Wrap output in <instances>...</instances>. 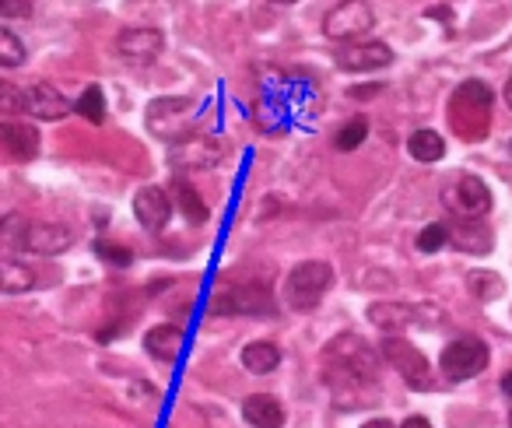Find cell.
Returning <instances> with one entry per match:
<instances>
[{"label":"cell","instance_id":"obj_1","mask_svg":"<svg viewBox=\"0 0 512 428\" xmlns=\"http://www.w3.org/2000/svg\"><path fill=\"white\" fill-rule=\"evenodd\" d=\"M323 369H327V383L334 386V397L344 390L362 393L365 386H376L379 355L355 334L334 337L330 348L323 351Z\"/></svg>","mask_w":512,"mask_h":428},{"label":"cell","instance_id":"obj_2","mask_svg":"<svg viewBox=\"0 0 512 428\" xmlns=\"http://www.w3.org/2000/svg\"><path fill=\"white\" fill-rule=\"evenodd\" d=\"M330 285H334V267H330L327 260H302V264L292 267V274L285 278L281 295H285V302L292 309L306 313V309L320 306L323 295L330 292Z\"/></svg>","mask_w":512,"mask_h":428},{"label":"cell","instance_id":"obj_3","mask_svg":"<svg viewBox=\"0 0 512 428\" xmlns=\"http://www.w3.org/2000/svg\"><path fill=\"white\" fill-rule=\"evenodd\" d=\"M369 320L379 330H435L442 323V309L435 302H372Z\"/></svg>","mask_w":512,"mask_h":428},{"label":"cell","instance_id":"obj_4","mask_svg":"<svg viewBox=\"0 0 512 428\" xmlns=\"http://www.w3.org/2000/svg\"><path fill=\"white\" fill-rule=\"evenodd\" d=\"M442 204L460 218V222H477L491 211V190L481 176H470V172H456L453 179L442 190Z\"/></svg>","mask_w":512,"mask_h":428},{"label":"cell","instance_id":"obj_5","mask_svg":"<svg viewBox=\"0 0 512 428\" xmlns=\"http://www.w3.org/2000/svg\"><path fill=\"white\" fill-rule=\"evenodd\" d=\"M179 113H197V99H183V95H169V99H155L148 106V130L169 144H179L183 137L193 134L190 120H179Z\"/></svg>","mask_w":512,"mask_h":428},{"label":"cell","instance_id":"obj_6","mask_svg":"<svg viewBox=\"0 0 512 428\" xmlns=\"http://www.w3.org/2000/svg\"><path fill=\"white\" fill-rule=\"evenodd\" d=\"M372 25H376V15H372L369 4L348 0V4H334L323 15V36L334 39V43H351L358 36H369Z\"/></svg>","mask_w":512,"mask_h":428},{"label":"cell","instance_id":"obj_7","mask_svg":"<svg viewBox=\"0 0 512 428\" xmlns=\"http://www.w3.org/2000/svg\"><path fill=\"white\" fill-rule=\"evenodd\" d=\"M488 358H491L488 344L477 341V337H460V341H453L442 351L439 365L449 383H463V379H474L477 372L488 369Z\"/></svg>","mask_w":512,"mask_h":428},{"label":"cell","instance_id":"obj_8","mask_svg":"<svg viewBox=\"0 0 512 428\" xmlns=\"http://www.w3.org/2000/svg\"><path fill=\"white\" fill-rule=\"evenodd\" d=\"M383 358L393 369L404 376V383L411 390H432V372H428V358L414 348L404 337H386L383 341Z\"/></svg>","mask_w":512,"mask_h":428},{"label":"cell","instance_id":"obj_9","mask_svg":"<svg viewBox=\"0 0 512 428\" xmlns=\"http://www.w3.org/2000/svg\"><path fill=\"white\" fill-rule=\"evenodd\" d=\"M211 309L225 316H271L274 295L267 292L264 285H239V288H228V292L214 295Z\"/></svg>","mask_w":512,"mask_h":428},{"label":"cell","instance_id":"obj_10","mask_svg":"<svg viewBox=\"0 0 512 428\" xmlns=\"http://www.w3.org/2000/svg\"><path fill=\"white\" fill-rule=\"evenodd\" d=\"M162 46H165V36L158 29H123L120 36H116V53H120L127 64H134V67H148L151 60L162 53Z\"/></svg>","mask_w":512,"mask_h":428},{"label":"cell","instance_id":"obj_11","mask_svg":"<svg viewBox=\"0 0 512 428\" xmlns=\"http://www.w3.org/2000/svg\"><path fill=\"white\" fill-rule=\"evenodd\" d=\"M22 99H25V113H29L32 120H64V116L74 109V102L67 99L60 88L46 85V81L29 85L22 92Z\"/></svg>","mask_w":512,"mask_h":428},{"label":"cell","instance_id":"obj_12","mask_svg":"<svg viewBox=\"0 0 512 428\" xmlns=\"http://www.w3.org/2000/svg\"><path fill=\"white\" fill-rule=\"evenodd\" d=\"M172 204H176V200H172L162 186H141L137 197H134L137 222H141L148 232H162L172 218Z\"/></svg>","mask_w":512,"mask_h":428},{"label":"cell","instance_id":"obj_13","mask_svg":"<svg viewBox=\"0 0 512 428\" xmlns=\"http://www.w3.org/2000/svg\"><path fill=\"white\" fill-rule=\"evenodd\" d=\"M393 64V50L386 43H355V46H344L337 53V67L351 74H362V71H383V67Z\"/></svg>","mask_w":512,"mask_h":428},{"label":"cell","instance_id":"obj_14","mask_svg":"<svg viewBox=\"0 0 512 428\" xmlns=\"http://www.w3.org/2000/svg\"><path fill=\"white\" fill-rule=\"evenodd\" d=\"M71 246H74V232L67 225L39 222L29 225V236H25V250L36 253V257H57V253H67Z\"/></svg>","mask_w":512,"mask_h":428},{"label":"cell","instance_id":"obj_15","mask_svg":"<svg viewBox=\"0 0 512 428\" xmlns=\"http://www.w3.org/2000/svg\"><path fill=\"white\" fill-rule=\"evenodd\" d=\"M242 418L253 428H285V407L271 393H253L242 404Z\"/></svg>","mask_w":512,"mask_h":428},{"label":"cell","instance_id":"obj_16","mask_svg":"<svg viewBox=\"0 0 512 428\" xmlns=\"http://www.w3.org/2000/svg\"><path fill=\"white\" fill-rule=\"evenodd\" d=\"M0 134H4V148H8L11 155L18 158V162H29V158L39 155V130L32 127V123H25V120H4Z\"/></svg>","mask_w":512,"mask_h":428},{"label":"cell","instance_id":"obj_17","mask_svg":"<svg viewBox=\"0 0 512 428\" xmlns=\"http://www.w3.org/2000/svg\"><path fill=\"white\" fill-rule=\"evenodd\" d=\"M144 348L158 362H176V355L183 351V330L169 327V323H158V327H151L144 334Z\"/></svg>","mask_w":512,"mask_h":428},{"label":"cell","instance_id":"obj_18","mask_svg":"<svg viewBox=\"0 0 512 428\" xmlns=\"http://www.w3.org/2000/svg\"><path fill=\"white\" fill-rule=\"evenodd\" d=\"M449 243L463 253H488L495 246V239L481 222H453L449 225Z\"/></svg>","mask_w":512,"mask_h":428},{"label":"cell","instance_id":"obj_19","mask_svg":"<svg viewBox=\"0 0 512 428\" xmlns=\"http://www.w3.org/2000/svg\"><path fill=\"white\" fill-rule=\"evenodd\" d=\"M242 365H246L249 372H256V376H267V372H274L281 365V348L271 341H253L242 348Z\"/></svg>","mask_w":512,"mask_h":428},{"label":"cell","instance_id":"obj_20","mask_svg":"<svg viewBox=\"0 0 512 428\" xmlns=\"http://www.w3.org/2000/svg\"><path fill=\"white\" fill-rule=\"evenodd\" d=\"M221 158V148L214 141H204V144H183V148H176L169 155V162L176 165V169H190V165H197V169H207V165H214Z\"/></svg>","mask_w":512,"mask_h":428},{"label":"cell","instance_id":"obj_21","mask_svg":"<svg viewBox=\"0 0 512 428\" xmlns=\"http://www.w3.org/2000/svg\"><path fill=\"white\" fill-rule=\"evenodd\" d=\"M407 151H411V158H418V162H442V155H446V141H442V134H435V130L421 127L411 134V141H407Z\"/></svg>","mask_w":512,"mask_h":428},{"label":"cell","instance_id":"obj_22","mask_svg":"<svg viewBox=\"0 0 512 428\" xmlns=\"http://www.w3.org/2000/svg\"><path fill=\"white\" fill-rule=\"evenodd\" d=\"M0 285H4L8 295L29 292L36 285V271L29 264H22L18 257H4V264H0Z\"/></svg>","mask_w":512,"mask_h":428},{"label":"cell","instance_id":"obj_23","mask_svg":"<svg viewBox=\"0 0 512 428\" xmlns=\"http://www.w3.org/2000/svg\"><path fill=\"white\" fill-rule=\"evenodd\" d=\"M467 288H470V295H474V299L491 302V299H498V295H502L505 281L498 278L495 271H470L467 274Z\"/></svg>","mask_w":512,"mask_h":428},{"label":"cell","instance_id":"obj_24","mask_svg":"<svg viewBox=\"0 0 512 428\" xmlns=\"http://www.w3.org/2000/svg\"><path fill=\"white\" fill-rule=\"evenodd\" d=\"M74 109H78L81 116H85L88 123H106V95H102L99 85H88L85 92H81V99L74 102Z\"/></svg>","mask_w":512,"mask_h":428},{"label":"cell","instance_id":"obj_25","mask_svg":"<svg viewBox=\"0 0 512 428\" xmlns=\"http://www.w3.org/2000/svg\"><path fill=\"white\" fill-rule=\"evenodd\" d=\"M176 200H179V207H183V214L190 218L193 225L207 222V204L200 200V193L193 190L190 183H183V179H176Z\"/></svg>","mask_w":512,"mask_h":428},{"label":"cell","instance_id":"obj_26","mask_svg":"<svg viewBox=\"0 0 512 428\" xmlns=\"http://www.w3.org/2000/svg\"><path fill=\"white\" fill-rule=\"evenodd\" d=\"M369 137V120L365 116H351L348 123H344L341 130H337V137H334V148L337 151H355L358 144Z\"/></svg>","mask_w":512,"mask_h":428},{"label":"cell","instance_id":"obj_27","mask_svg":"<svg viewBox=\"0 0 512 428\" xmlns=\"http://www.w3.org/2000/svg\"><path fill=\"white\" fill-rule=\"evenodd\" d=\"M0 64L22 67L25 64V43L11 29H0Z\"/></svg>","mask_w":512,"mask_h":428},{"label":"cell","instance_id":"obj_28","mask_svg":"<svg viewBox=\"0 0 512 428\" xmlns=\"http://www.w3.org/2000/svg\"><path fill=\"white\" fill-rule=\"evenodd\" d=\"M446 243H449V225H442V222H432L418 232V250L421 253H439Z\"/></svg>","mask_w":512,"mask_h":428},{"label":"cell","instance_id":"obj_29","mask_svg":"<svg viewBox=\"0 0 512 428\" xmlns=\"http://www.w3.org/2000/svg\"><path fill=\"white\" fill-rule=\"evenodd\" d=\"M456 102H481V106H488L491 88L484 81H463L460 92H456Z\"/></svg>","mask_w":512,"mask_h":428},{"label":"cell","instance_id":"obj_30","mask_svg":"<svg viewBox=\"0 0 512 428\" xmlns=\"http://www.w3.org/2000/svg\"><path fill=\"white\" fill-rule=\"evenodd\" d=\"M95 253L113 267H130V260H134V253L127 246H113V243H95Z\"/></svg>","mask_w":512,"mask_h":428},{"label":"cell","instance_id":"obj_31","mask_svg":"<svg viewBox=\"0 0 512 428\" xmlns=\"http://www.w3.org/2000/svg\"><path fill=\"white\" fill-rule=\"evenodd\" d=\"M0 15L4 18H29L32 4L29 0H4V4H0Z\"/></svg>","mask_w":512,"mask_h":428},{"label":"cell","instance_id":"obj_32","mask_svg":"<svg viewBox=\"0 0 512 428\" xmlns=\"http://www.w3.org/2000/svg\"><path fill=\"white\" fill-rule=\"evenodd\" d=\"M379 92V85H358V88H351V99H369V95H376Z\"/></svg>","mask_w":512,"mask_h":428},{"label":"cell","instance_id":"obj_33","mask_svg":"<svg viewBox=\"0 0 512 428\" xmlns=\"http://www.w3.org/2000/svg\"><path fill=\"white\" fill-rule=\"evenodd\" d=\"M400 428H432V421H428V418H421V414H414V418H407Z\"/></svg>","mask_w":512,"mask_h":428},{"label":"cell","instance_id":"obj_34","mask_svg":"<svg viewBox=\"0 0 512 428\" xmlns=\"http://www.w3.org/2000/svg\"><path fill=\"white\" fill-rule=\"evenodd\" d=\"M362 428H397V425H393L390 418H372V421H365Z\"/></svg>","mask_w":512,"mask_h":428},{"label":"cell","instance_id":"obj_35","mask_svg":"<svg viewBox=\"0 0 512 428\" xmlns=\"http://www.w3.org/2000/svg\"><path fill=\"white\" fill-rule=\"evenodd\" d=\"M502 390H505V397H512V372H505L502 376Z\"/></svg>","mask_w":512,"mask_h":428},{"label":"cell","instance_id":"obj_36","mask_svg":"<svg viewBox=\"0 0 512 428\" xmlns=\"http://www.w3.org/2000/svg\"><path fill=\"white\" fill-rule=\"evenodd\" d=\"M505 106H509V109H512V78H509V81H505Z\"/></svg>","mask_w":512,"mask_h":428},{"label":"cell","instance_id":"obj_37","mask_svg":"<svg viewBox=\"0 0 512 428\" xmlns=\"http://www.w3.org/2000/svg\"><path fill=\"white\" fill-rule=\"evenodd\" d=\"M509 425H512V414H509Z\"/></svg>","mask_w":512,"mask_h":428}]
</instances>
